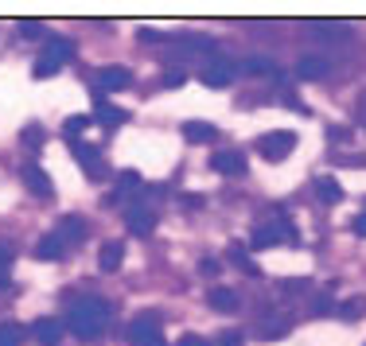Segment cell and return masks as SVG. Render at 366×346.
Here are the masks:
<instances>
[{
	"label": "cell",
	"instance_id": "cell-1",
	"mask_svg": "<svg viewBox=\"0 0 366 346\" xmlns=\"http://www.w3.org/2000/svg\"><path fill=\"white\" fill-rule=\"evenodd\" d=\"M109 319H113V311H109L106 300L102 296H82V300L71 304V311H66V331L78 335V339H98V335L109 327Z\"/></svg>",
	"mask_w": 366,
	"mask_h": 346
},
{
	"label": "cell",
	"instance_id": "cell-2",
	"mask_svg": "<svg viewBox=\"0 0 366 346\" xmlns=\"http://www.w3.org/2000/svg\"><path fill=\"white\" fill-rule=\"evenodd\" d=\"M234 71H238V66L226 55H211L203 63V71H199V78H203V86H211V90H226V86L234 82Z\"/></svg>",
	"mask_w": 366,
	"mask_h": 346
},
{
	"label": "cell",
	"instance_id": "cell-3",
	"mask_svg": "<svg viewBox=\"0 0 366 346\" xmlns=\"http://www.w3.org/2000/svg\"><path fill=\"white\" fill-rule=\"evenodd\" d=\"M71 55H74V47H71L66 39H51V47L36 58V71H31V74H36V78H51Z\"/></svg>",
	"mask_w": 366,
	"mask_h": 346
},
{
	"label": "cell",
	"instance_id": "cell-4",
	"mask_svg": "<svg viewBox=\"0 0 366 346\" xmlns=\"http://www.w3.org/2000/svg\"><path fill=\"white\" fill-rule=\"evenodd\" d=\"M292 148H296V133H289V128H277V133H269L257 141V152L265 156V160H285Z\"/></svg>",
	"mask_w": 366,
	"mask_h": 346
},
{
	"label": "cell",
	"instance_id": "cell-5",
	"mask_svg": "<svg viewBox=\"0 0 366 346\" xmlns=\"http://www.w3.org/2000/svg\"><path fill=\"white\" fill-rule=\"evenodd\" d=\"M292 238H296L292 226L285 218H277V222H265V226L254 230V249H269V245H277V241H292Z\"/></svg>",
	"mask_w": 366,
	"mask_h": 346
},
{
	"label": "cell",
	"instance_id": "cell-6",
	"mask_svg": "<svg viewBox=\"0 0 366 346\" xmlns=\"http://www.w3.org/2000/svg\"><path fill=\"white\" fill-rule=\"evenodd\" d=\"M129 342H133V346L160 342V319H156V315H137L133 323H129Z\"/></svg>",
	"mask_w": 366,
	"mask_h": 346
},
{
	"label": "cell",
	"instance_id": "cell-7",
	"mask_svg": "<svg viewBox=\"0 0 366 346\" xmlns=\"http://www.w3.org/2000/svg\"><path fill=\"white\" fill-rule=\"evenodd\" d=\"M20 179L28 183V191L39 195V198H51V195H55V187H51V175L39 168V163H24V168H20Z\"/></svg>",
	"mask_w": 366,
	"mask_h": 346
},
{
	"label": "cell",
	"instance_id": "cell-8",
	"mask_svg": "<svg viewBox=\"0 0 366 346\" xmlns=\"http://www.w3.org/2000/svg\"><path fill=\"white\" fill-rule=\"evenodd\" d=\"M71 148H74V160L86 168V175H90L94 183H102V179H106V168H102V152L90 148V144H78V141L71 144Z\"/></svg>",
	"mask_w": 366,
	"mask_h": 346
},
{
	"label": "cell",
	"instance_id": "cell-9",
	"mask_svg": "<svg viewBox=\"0 0 366 346\" xmlns=\"http://www.w3.org/2000/svg\"><path fill=\"white\" fill-rule=\"evenodd\" d=\"M214 171L219 175H246V156L242 152H234V148H222V152H214Z\"/></svg>",
	"mask_w": 366,
	"mask_h": 346
},
{
	"label": "cell",
	"instance_id": "cell-10",
	"mask_svg": "<svg viewBox=\"0 0 366 346\" xmlns=\"http://www.w3.org/2000/svg\"><path fill=\"white\" fill-rule=\"evenodd\" d=\"M125 226H129V233H137V238H148V233L156 230V214L144 210V206H129Z\"/></svg>",
	"mask_w": 366,
	"mask_h": 346
},
{
	"label": "cell",
	"instance_id": "cell-11",
	"mask_svg": "<svg viewBox=\"0 0 366 346\" xmlns=\"http://www.w3.org/2000/svg\"><path fill=\"white\" fill-rule=\"evenodd\" d=\"M121 261H125V245H121V241H106L102 253H98V269L102 273H117Z\"/></svg>",
	"mask_w": 366,
	"mask_h": 346
},
{
	"label": "cell",
	"instance_id": "cell-12",
	"mask_svg": "<svg viewBox=\"0 0 366 346\" xmlns=\"http://www.w3.org/2000/svg\"><path fill=\"white\" fill-rule=\"evenodd\" d=\"M133 82V74L125 71V66H106V71L98 74V90H125V86Z\"/></svg>",
	"mask_w": 366,
	"mask_h": 346
},
{
	"label": "cell",
	"instance_id": "cell-13",
	"mask_svg": "<svg viewBox=\"0 0 366 346\" xmlns=\"http://www.w3.org/2000/svg\"><path fill=\"white\" fill-rule=\"evenodd\" d=\"M59 238H63V245H74V241H82L86 238V222L78 218V214H66L63 222H59Z\"/></svg>",
	"mask_w": 366,
	"mask_h": 346
},
{
	"label": "cell",
	"instance_id": "cell-14",
	"mask_svg": "<svg viewBox=\"0 0 366 346\" xmlns=\"http://www.w3.org/2000/svg\"><path fill=\"white\" fill-rule=\"evenodd\" d=\"M63 331H66L63 319H36V339L47 342V346H55L59 339H63Z\"/></svg>",
	"mask_w": 366,
	"mask_h": 346
},
{
	"label": "cell",
	"instance_id": "cell-15",
	"mask_svg": "<svg viewBox=\"0 0 366 346\" xmlns=\"http://www.w3.org/2000/svg\"><path fill=\"white\" fill-rule=\"evenodd\" d=\"M183 136H187L191 144H207V141L219 136V128H214L211 121H187V125H183Z\"/></svg>",
	"mask_w": 366,
	"mask_h": 346
},
{
	"label": "cell",
	"instance_id": "cell-16",
	"mask_svg": "<svg viewBox=\"0 0 366 346\" xmlns=\"http://www.w3.org/2000/svg\"><path fill=\"white\" fill-rule=\"evenodd\" d=\"M63 249H66L63 238H59V233H47V238L36 245V257L39 261H63Z\"/></svg>",
	"mask_w": 366,
	"mask_h": 346
},
{
	"label": "cell",
	"instance_id": "cell-17",
	"mask_svg": "<svg viewBox=\"0 0 366 346\" xmlns=\"http://www.w3.org/2000/svg\"><path fill=\"white\" fill-rule=\"evenodd\" d=\"M211 307L214 311H238V288H211Z\"/></svg>",
	"mask_w": 366,
	"mask_h": 346
},
{
	"label": "cell",
	"instance_id": "cell-18",
	"mask_svg": "<svg viewBox=\"0 0 366 346\" xmlns=\"http://www.w3.org/2000/svg\"><path fill=\"white\" fill-rule=\"evenodd\" d=\"M94 117H98L106 128H113V125H125V121H129V113H125V109L109 106V101H98V109H94Z\"/></svg>",
	"mask_w": 366,
	"mask_h": 346
},
{
	"label": "cell",
	"instance_id": "cell-19",
	"mask_svg": "<svg viewBox=\"0 0 366 346\" xmlns=\"http://www.w3.org/2000/svg\"><path fill=\"white\" fill-rule=\"evenodd\" d=\"M316 198L320 203H339V198H343V187H339L331 175H320L316 179Z\"/></svg>",
	"mask_w": 366,
	"mask_h": 346
},
{
	"label": "cell",
	"instance_id": "cell-20",
	"mask_svg": "<svg viewBox=\"0 0 366 346\" xmlns=\"http://www.w3.org/2000/svg\"><path fill=\"white\" fill-rule=\"evenodd\" d=\"M324 71H327V58H316V55H308V58H300V63H296V74L300 78H324Z\"/></svg>",
	"mask_w": 366,
	"mask_h": 346
},
{
	"label": "cell",
	"instance_id": "cell-21",
	"mask_svg": "<svg viewBox=\"0 0 366 346\" xmlns=\"http://www.w3.org/2000/svg\"><path fill=\"white\" fill-rule=\"evenodd\" d=\"M133 191H141V175L137 171H125V175L117 179V191H113V203H125Z\"/></svg>",
	"mask_w": 366,
	"mask_h": 346
},
{
	"label": "cell",
	"instance_id": "cell-22",
	"mask_svg": "<svg viewBox=\"0 0 366 346\" xmlns=\"http://www.w3.org/2000/svg\"><path fill=\"white\" fill-rule=\"evenodd\" d=\"M242 74H269V78H277V66L269 63V58H246V63H242Z\"/></svg>",
	"mask_w": 366,
	"mask_h": 346
},
{
	"label": "cell",
	"instance_id": "cell-23",
	"mask_svg": "<svg viewBox=\"0 0 366 346\" xmlns=\"http://www.w3.org/2000/svg\"><path fill=\"white\" fill-rule=\"evenodd\" d=\"M230 261H234V265H238V269H242V273H249V276H257V265H254V261H249V253H246V249H242V245H230Z\"/></svg>",
	"mask_w": 366,
	"mask_h": 346
},
{
	"label": "cell",
	"instance_id": "cell-24",
	"mask_svg": "<svg viewBox=\"0 0 366 346\" xmlns=\"http://www.w3.org/2000/svg\"><path fill=\"white\" fill-rule=\"evenodd\" d=\"M20 339H24L20 323H0V346H20Z\"/></svg>",
	"mask_w": 366,
	"mask_h": 346
},
{
	"label": "cell",
	"instance_id": "cell-25",
	"mask_svg": "<svg viewBox=\"0 0 366 346\" xmlns=\"http://www.w3.org/2000/svg\"><path fill=\"white\" fill-rule=\"evenodd\" d=\"M257 335L261 339H281V335H289V319H281V323H261Z\"/></svg>",
	"mask_w": 366,
	"mask_h": 346
},
{
	"label": "cell",
	"instance_id": "cell-26",
	"mask_svg": "<svg viewBox=\"0 0 366 346\" xmlns=\"http://www.w3.org/2000/svg\"><path fill=\"white\" fill-rule=\"evenodd\" d=\"M90 121H94V117H86V113H74V117H66V121H63V128H66L71 136H78V133H86V128H90Z\"/></svg>",
	"mask_w": 366,
	"mask_h": 346
},
{
	"label": "cell",
	"instance_id": "cell-27",
	"mask_svg": "<svg viewBox=\"0 0 366 346\" xmlns=\"http://www.w3.org/2000/svg\"><path fill=\"white\" fill-rule=\"evenodd\" d=\"M8 276H12V253H8L4 245H0V288L8 284Z\"/></svg>",
	"mask_w": 366,
	"mask_h": 346
},
{
	"label": "cell",
	"instance_id": "cell-28",
	"mask_svg": "<svg viewBox=\"0 0 366 346\" xmlns=\"http://www.w3.org/2000/svg\"><path fill=\"white\" fill-rule=\"evenodd\" d=\"M362 311H366V300H347V304L339 307V315H343V319H355V315H362Z\"/></svg>",
	"mask_w": 366,
	"mask_h": 346
},
{
	"label": "cell",
	"instance_id": "cell-29",
	"mask_svg": "<svg viewBox=\"0 0 366 346\" xmlns=\"http://www.w3.org/2000/svg\"><path fill=\"white\" fill-rule=\"evenodd\" d=\"M24 144H28V148H39V144H43V128L28 125V128H24Z\"/></svg>",
	"mask_w": 366,
	"mask_h": 346
},
{
	"label": "cell",
	"instance_id": "cell-30",
	"mask_svg": "<svg viewBox=\"0 0 366 346\" xmlns=\"http://www.w3.org/2000/svg\"><path fill=\"white\" fill-rule=\"evenodd\" d=\"M20 36H31V39L43 36V24L39 20H20Z\"/></svg>",
	"mask_w": 366,
	"mask_h": 346
},
{
	"label": "cell",
	"instance_id": "cell-31",
	"mask_svg": "<svg viewBox=\"0 0 366 346\" xmlns=\"http://www.w3.org/2000/svg\"><path fill=\"white\" fill-rule=\"evenodd\" d=\"M312 311H316V315H327V311H331V296H320L316 304H312Z\"/></svg>",
	"mask_w": 366,
	"mask_h": 346
},
{
	"label": "cell",
	"instance_id": "cell-32",
	"mask_svg": "<svg viewBox=\"0 0 366 346\" xmlns=\"http://www.w3.org/2000/svg\"><path fill=\"white\" fill-rule=\"evenodd\" d=\"M351 230L359 233V238H366V214H355V218H351Z\"/></svg>",
	"mask_w": 366,
	"mask_h": 346
},
{
	"label": "cell",
	"instance_id": "cell-33",
	"mask_svg": "<svg viewBox=\"0 0 366 346\" xmlns=\"http://www.w3.org/2000/svg\"><path fill=\"white\" fill-rule=\"evenodd\" d=\"M164 86H168V90H172V86H183V71H168V74H164Z\"/></svg>",
	"mask_w": 366,
	"mask_h": 346
},
{
	"label": "cell",
	"instance_id": "cell-34",
	"mask_svg": "<svg viewBox=\"0 0 366 346\" xmlns=\"http://www.w3.org/2000/svg\"><path fill=\"white\" fill-rule=\"evenodd\" d=\"M222 346H242V335H234V331H226L222 339H219Z\"/></svg>",
	"mask_w": 366,
	"mask_h": 346
},
{
	"label": "cell",
	"instance_id": "cell-35",
	"mask_svg": "<svg viewBox=\"0 0 366 346\" xmlns=\"http://www.w3.org/2000/svg\"><path fill=\"white\" fill-rule=\"evenodd\" d=\"M176 346H207V342H203V339H199V335H183V339H179Z\"/></svg>",
	"mask_w": 366,
	"mask_h": 346
},
{
	"label": "cell",
	"instance_id": "cell-36",
	"mask_svg": "<svg viewBox=\"0 0 366 346\" xmlns=\"http://www.w3.org/2000/svg\"><path fill=\"white\" fill-rule=\"evenodd\" d=\"M199 273H203V276H214V273H219V261H203V265H199Z\"/></svg>",
	"mask_w": 366,
	"mask_h": 346
},
{
	"label": "cell",
	"instance_id": "cell-37",
	"mask_svg": "<svg viewBox=\"0 0 366 346\" xmlns=\"http://www.w3.org/2000/svg\"><path fill=\"white\" fill-rule=\"evenodd\" d=\"M331 141H339V144H347V141H351V133H347V128H331Z\"/></svg>",
	"mask_w": 366,
	"mask_h": 346
},
{
	"label": "cell",
	"instance_id": "cell-38",
	"mask_svg": "<svg viewBox=\"0 0 366 346\" xmlns=\"http://www.w3.org/2000/svg\"><path fill=\"white\" fill-rule=\"evenodd\" d=\"M359 117H362V125H366V98L359 101Z\"/></svg>",
	"mask_w": 366,
	"mask_h": 346
},
{
	"label": "cell",
	"instance_id": "cell-39",
	"mask_svg": "<svg viewBox=\"0 0 366 346\" xmlns=\"http://www.w3.org/2000/svg\"><path fill=\"white\" fill-rule=\"evenodd\" d=\"M148 346H164V339H160V342H148Z\"/></svg>",
	"mask_w": 366,
	"mask_h": 346
}]
</instances>
